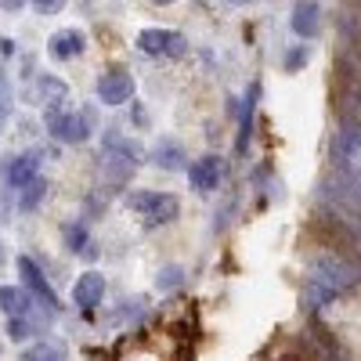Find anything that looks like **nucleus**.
I'll list each match as a JSON object with an SVG mask.
<instances>
[{
    "instance_id": "nucleus-1",
    "label": "nucleus",
    "mask_w": 361,
    "mask_h": 361,
    "mask_svg": "<svg viewBox=\"0 0 361 361\" xmlns=\"http://www.w3.org/2000/svg\"><path fill=\"white\" fill-rule=\"evenodd\" d=\"M361 286V267H354L350 260L336 257V253H322L311 260L307 267V282H304V311L318 314L322 307H329L333 300L354 293Z\"/></svg>"
},
{
    "instance_id": "nucleus-2",
    "label": "nucleus",
    "mask_w": 361,
    "mask_h": 361,
    "mask_svg": "<svg viewBox=\"0 0 361 361\" xmlns=\"http://www.w3.org/2000/svg\"><path fill=\"white\" fill-rule=\"evenodd\" d=\"M127 206L134 209V214H137L148 228L170 224V221H177V214H180V202H177V195H170V192H130V195H127Z\"/></svg>"
},
{
    "instance_id": "nucleus-3",
    "label": "nucleus",
    "mask_w": 361,
    "mask_h": 361,
    "mask_svg": "<svg viewBox=\"0 0 361 361\" xmlns=\"http://www.w3.org/2000/svg\"><path fill=\"white\" fill-rule=\"evenodd\" d=\"M40 163H44V152L40 148H29V152H15L0 163V180L11 188V192H22L29 180L40 177Z\"/></svg>"
},
{
    "instance_id": "nucleus-4",
    "label": "nucleus",
    "mask_w": 361,
    "mask_h": 361,
    "mask_svg": "<svg viewBox=\"0 0 361 361\" xmlns=\"http://www.w3.org/2000/svg\"><path fill=\"white\" fill-rule=\"evenodd\" d=\"M137 47L148 58H180L188 54V40L177 33V29H159V25H148L137 33Z\"/></svg>"
},
{
    "instance_id": "nucleus-5",
    "label": "nucleus",
    "mask_w": 361,
    "mask_h": 361,
    "mask_svg": "<svg viewBox=\"0 0 361 361\" xmlns=\"http://www.w3.org/2000/svg\"><path fill=\"white\" fill-rule=\"evenodd\" d=\"M15 267H18V275H22V286L37 296V304H44L51 314L62 311V304H58V293L51 289L47 275L37 267V260H33V257H25V253H22V257H15Z\"/></svg>"
},
{
    "instance_id": "nucleus-6",
    "label": "nucleus",
    "mask_w": 361,
    "mask_h": 361,
    "mask_svg": "<svg viewBox=\"0 0 361 361\" xmlns=\"http://www.w3.org/2000/svg\"><path fill=\"white\" fill-rule=\"evenodd\" d=\"M44 123L62 145H83L90 137L87 112H44Z\"/></svg>"
},
{
    "instance_id": "nucleus-7",
    "label": "nucleus",
    "mask_w": 361,
    "mask_h": 361,
    "mask_svg": "<svg viewBox=\"0 0 361 361\" xmlns=\"http://www.w3.org/2000/svg\"><path fill=\"white\" fill-rule=\"evenodd\" d=\"M94 90H98V102H102V105H109V109L127 105V102L134 98V76H130V73H123V69H109V73H102V76H98Z\"/></svg>"
},
{
    "instance_id": "nucleus-8",
    "label": "nucleus",
    "mask_w": 361,
    "mask_h": 361,
    "mask_svg": "<svg viewBox=\"0 0 361 361\" xmlns=\"http://www.w3.org/2000/svg\"><path fill=\"white\" fill-rule=\"evenodd\" d=\"M329 156H333V166H350L361 156V123H343L333 134V145H329Z\"/></svg>"
},
{
    "instance_id": "nucleus-9",
    "label": "nucleus",
    "mask_w": 361,
    "mask_h": 361,
    "mask_svg": "<svg viewBox=\"0 0 361 361\" xmlns=\"http://www.w3.org/2000/svg\"><path fill=\"white\" fill-rule=\"evenodd\" d=\"M87 51V33L83 29H58V33H51L47 40V54L54 58V62H73V58H80Z\"/></svg>"
},
{
    "instance_id": "nucleus-10",
    "label": "nucleus",
    "mask_w": 361,
    "mask_h": 361,
    "mask_svg": "<svg viewBox=\"0 0 361 361\" xmlns=\"http://www.w3.org/2000/svg\"><path fill=\"white\" fill-rule=\"evenodd\" d=\"M37 296L29 293L25 286H0V311L8 318H37Z\"/></svg>"
},
{
    "instance_id": "nucleus-11",
    "label": "nucleus",
    "mask_w": 361,
    "mask_h": 361,
    "mask_svg": "<svg viewBox=\"0 0 361 361\" xmlns=\"http://www.w3.org/2000/svg\"><path fill=\"white\" fill-rule=\"evenodd\" d=\"M333 199L340 206H350V209H361V166H340L336 170V180L329 185Z\"/></svg>"
},
{
    "instance_id": "nucleus-12",
    "label": "nucleus",
    "mask_w": 361,
    "mask_h": 361,
    "mask_svg": "<svg viewBox=\"0 0 361 361\" xmlns=\"http://www.w3.org/2000/svg\"><path fill=\"white\" fill-rule=\"evenodd\" d=\"M289 25H293V33H296L300 40H314V37L322 33V8L314 4V0H296Z\"/></svg>"
},
{
    "instance_id": "nucleus-13",
    "label": "nucleus",
    "mask_w": 361,
    "mask_h": 361,
    "mask_svg": "<svg viewBox=\"0 0 361 361\" xmlns=\"http://www.w3.org/2000/svg\"><path fill=\"white\" fill-rule=\"evenodd\" d=\"M221 177H224V166H221L217 156H202L188 166V180H192L195 192H217Z\"/></svg>"
},
{
    "instance_id": "nucleus-14",
    "label": "nucleus",
    "mask_w": 361,
    "mask_h": 361,
    "mask_svg": "<svg viewBox=\"0 0 361 361\" xmlns=\"http://www.w3.org/2000/svg\"><path fill=\"white\" fill-rule=\"evenodd\" d=\"M73 300H76V307H83V311L98 307L105 300V279L98 275V271H83V275L76 279V286H73Z\"/></svg>"
},
{
    "instance_id": "nucleus-15",
    "label": "nucleus",
    "mask_w": 361,
    "mask_h": 361,
    "mask_svg": "<svg viewBox=\"0 0 361 361\" xmlns=\"http://www.w3.org/2000/svg\"><path fill=\"white\" fill-rule=\"evenodd\" d=\"M257 102H260V80H253V83L246 87V98H243V112H238V141H235L238 152H246V145H250V137H253Z\"/></svg>"
},
{
    "instance_id": "nucleus-16",
    "label": "nucleus",
    "mask_w": 361,
    "mask_h": 361,
    "mask_svg": "<svg viewBox=\"0 0 361 361\" xmlns=\"http://www.w3.org/2000/svg\"><path fill=\"white\" fill-rule=\"evenodd\" d=\"M152 163L163 166V170H188V159H185V148H180L177 141L163 137L156 148H152Z\"/></svg>"
},
{
    "instance_id": "nucleus-17",
    "label": "nucleus",
    "mask_w": 361,
    "mask_h": 361,
    "mask_svg": "<svg viewBox=\"0 0 361 361\" xmlns=\"http://www.w3.org/2000/svg\"><path fill=\"white\" fill-rule=\"evenodd\" d=\"M62 238H66V250L76 253V257H94V250H90V231L83 221H69L62 228Z\"/></svg>"
},
{
    "instance_id": "nucleus-18",
    "label": "nucleus",
    "mask_w": 361,
    "mask_h": 361,
    "mask_svg": "<svg viewBox=\"0 0 361 361\" xmlns=\"http://www.w3.org/2000/svg\"><path fill=\"white\" fill-rule=\"evenodd\" d=\"M40 98H44V112H62V105L69 102V87L54 76H40Z\"/></svg>"
},
{
    "instance_id": "nucleus-19",
    "label": "nucleus",
    "mask_w": 361,
    "mask_h": 361,
    "mask_svg": "<svg viewBox=\"0 0 361 361\" xmlns=\"http://www.w3.org/2000/svg\"><path fill=\"white\" fill-rule=\"evenodd\" d=\"M18 361H66V347L54 340H37L33 347H25Z\"/></svg>"
},
{
    "instance_id": "nucleus-20",
    "label": "nucleus",
    "mask_w": 361,
    "mask_h": 361,
    "mask_svg": "<svg viewBox=\"0 0 361 361\" xmlns=\"http://www.w3.org/2000/svg\"><path fill=\"white\" fill-rule=\"evenodd\" d=\"M15 195H18V209H22V214H33V209L47 199V180H44V177L29 180V185H25L22 192H15Z\"/></svg>"
},
{
    "instance_id": "nucleus-21",
    "label": "nucleus",
    "mask_w": 361,
    "mask_h": 361,
    "mask_svg": "<svg viewBox=\"0 0 361 361\" xmlns=\"http://www.w3.org/2000/svg\"><path fill=\"white\" fill-rule=\"evenodd\" d=\"M33 333H40V318H8V336H11V343H25Z\"/></svg>"
},
{
    "instance_id": "nucleus-22",
    "label": "nucleus",
    "mask_w": 361,
    "mask_h": 361,
    "mask_svg": "<svg viewBox=\"0 0 361 361\" xmlns=\"http://www.w3.org/2000/svg\"><path fill=\"white\" fill-rule=\"evenodd\" d=\"M185 267H177V264H170V267H163L159 271V275H156V289L159 293H173V289H180V286H185Z\"/></svg>"
},
{
    "instance_id": "nucleus-23",
    "label": "nucleus",
    "mask_w": 361,
    "mask_h": 361,
    "mask_svg": "<svg viewBox=\"0 0 361 361\" xmlns=\"http://www.w3.org/2000/svg\"><path fill=\"white\" fill-rule=\"evenodd\" d=\"M11 102H15V94H11V80H8V73L0 69V127L8 123V116H11Z\"/></svg>"
},
{
    "instance_id": "nucleus-24",
    "label": "nucleus",
    "mask_w": 361,
    "mask_h": 361,
    "mask_svg": "<svg viewBox=\"0 0 361 361\" xmlns=\"http://www.w3.org/2000/svg\"><path fill=\"white\" fill-rule=\"evenodd\" d=\"M307 58H311V47H293L289 54H286V73H296V69H304L307 66Z\"/></svg>"
},
{
    "instance_id": "nucleus-25",
    "label": "nucleus",
    "mask_w": 361,
    "mask_h": 361,
    "mask_svg": "<svg viewBox=\"0 0 361 361\" xmlns=\"http://www.w3.org/2000/svg\"><path fill=\"white\" fill-rule=\"evenodd\" d=\"M343 214H347V221H350V228H354V238L361 243V209H350V206H343Z\"/></svg>"
},
{
    "instance_id": "nucleus-26",
    "label": "nucleus",
    "mask_w": 361,
    "mask_h": 361,
    "mask_svg": "<svg viewBox=\"0 0 361 361\" xmlns=\"http://www.w3.org/2000/svg\"><path fill=\"white\" fill-rule=\"evenodd\" d=\"M33 4H37V11H40V15H51V11H58V8H62L66 0H33Z\"/></svg>"
},
{
    "instance_id": "nucleus-27",
    "label": "nucleus",
    "mask_w": 361,
    "mask_h": 361,
    "mask_svg": "<svg viewBox=\"0 0 361 361\" xmlns=\"http://www.w3.org/2000/svg\"><path fill=\"white\" fill-rule=\"evenodd\" d=\"M25 4H29V0H0V8H4V11H18Z\"/></svg>"
},
{
    "instance_id": "nucleus-28",
    "label": "nucleus",
    "mask_w": 361,
    "mask_h": 361,
    "mask_svg": "<svg viewBox=\"0 0 361 361\" xmlns=\"http://www.w3.org/2000/svg\"><path fill=\"white\" fill-rule=\"evenodd\" d=\"M224 4H231V8H246V4H253V0H224Z\"/></svg>"
},
{
    "instance_id": "nucleus-29",
    "label": "nucleus",
    "mask_w": 361,
    "mask_h": 361,
    "mask_svg": "<svg viewBox=\"0 0 361 361\" xmlns=\"http://www.w3.org/2000/svg\"><path fill=\"white\" fill-rule=\"evenodd\" d=\"M152 4H159V8H166V4H173V0H152Z\"/></svg>"
}]
</instances>
